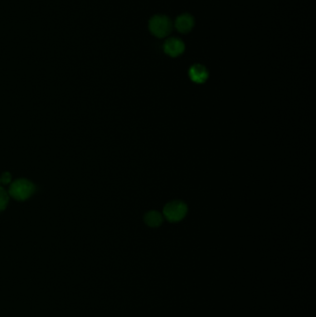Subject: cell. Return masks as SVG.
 Segmentation results:
<instances>
[{
    "mask_svg": "<svg viewBox=\"0 0 316 317\" xmlns=\"http://www.w3.org/2000/svg\"><path fill=\"white\" fill-rule=\"evenodd\" d=\"M190 77L196 84H203L209 78V71L201 64H195L190 69Z\"/></svg>",
    "mask_w": 316,
    "mask_h": 317,
    "instance_id": "obj_5",
    "label": "cell"
},
{
    "mask_svg": "<svg viewBox=\"0 0 316 317\" xmlns=\"http://www.w3.org/2000/svg\"><path fill=\"white\" fill-rule=\"evenodd\" d=\"M8 202V196L7 192L2 188H0V211H3L7 207Z\"/></svg>",
    "mask_w": 316,
    "mask_h": 317,
    "instance_id": "obj_8",
    "label": "cell"
},
{
    "mask_svg": "<svg viewBox=\"0 0 316 317\" xmlns=\"http://www.w3.org/2000/svg\"><path fill=\"white\" fill-rule=\"evenodd\" d=\"M163 50L169 56L176 58L183 54L185 51V44L181 39L172 37L165 41L163 45Z\"/></svg>",
    "mask_w": 316,
    "mask_h": 317,
    "instance_id": "obj_4",
    "label": "cell"
},
{
    "mask_svg": "<svg viewBox=\"0 0 316 317\" xmlns=\"http://www.w3.org/2000/svg\"><path fill=\"white\" fill-rule=\"evenodd\" d=\"M149 30L158 38H164L173 30V23L167 16L155 15L149 21Z\"/></svg>",
    "mask_w": 316,
    "mask_h": 317,
    "instance_id": "obj_1",
    "label": "cell"
},
{
    "mask_svg": "<svg viewBox=\"0 0 316 317\" xmlns=\"http://www.w3.org/2000/svg\"><path fill=\"white\" fill-rule=\"evenodd\" d=\"M10 179H11V176L8 174V173H5L3 174L1 178H0V182H2L3 184H7L10 182Z\"/></svg>",
    "mask_w": 316,
    "mask_h": 317,
    "instance_id": "obj_9",
    "label": "cell"
},
{
    "mask_svg": "<svg viewBox=\"0 0 316 317\" xmlns=\"http://www.w3.org/2000/svg\"><path fill=\"white\" fill-rule=\"evenodd\" d=\"M195 25V20L192 15L184 13L177 17L176 21V28L182 34H188L192 31Z\"/></svg>",
    "mask_w": 316,
    "mask_h": 317,
    "instance_id": "obj_6",
    "label": "cell"
},
{
    "mask_svg": "<svg viewBox=\"0 0 316 317\" xmlns=\"http://www.w3.org/2000/svg\"><path fill=\"white\" fill-rule=\"evenodd\" d=\"M35 185L26 179H19L9 188L10 196L18 200H25L35 192Z\"/></svg>",
    "mask_w": 316,
    "mask_h": 317,
    "instance_id": "obj_3",
    "label": "cell"
},
{
    "mask_svg": "<svg viewBox=\"0 0 316 317\" xmlns=\"http://www.w3.org/2000/svg\"><path fill=\"white\" fill-rule=\"evenodd\" d=\"M163 222V216L161 212L157 211H150L145 215V223L150 227H159Z\"/></svg>",
    "mask_w": 316,
    "mask_h": 317,
    "instance_id": "obj_7",
    "label": "cell"
},
{
    "mask_svg": "<svg viewBox=\"0 0 316 317\" xmlns=\"http://www.w3.org/2000/svg\"><path fill=\"white\" fill-rule=\"evenodd\" d=\"M188 213V206L181 200H173L165 205L163 215L171 223H177L183 220Z\"/></svg>",
    "mask_w": 316,
    "mask_h": 317,
    "instance_id": "obj_2",
    "label": "cell"
}]
</instances>
